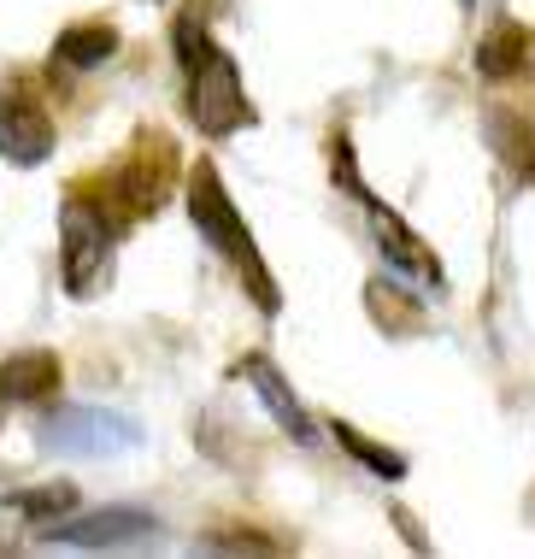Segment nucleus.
<instances>
[{
    "label": "nucleus",
    "mask_w": 535,
    "mask_h": 559,
    "mask_svg": "<svg viewBox=\"0 0 535 559\" xmlns=\"http://www.w3.org/2000/svg\"><path fill=\"white\" fill-rule=\"evenodd\" d=\"M36 436L48 453H66V460H112L142 442V425L124 413H106V406H54Z\"/></svg>",
    "instance_id": "6"
},
{
    "label": "nucleus",
    "mask_w": 535,
    "mask_h": 559,
    "mask_svg": "<svg viewBox=\"0 0 535 559\" xmlns=\"http://www.w3.org/2000/svg\"><path fill=\"white\" fill-rule=\"evenodd\" d=\"M530 53H535V36H530V29L524 24H495V29H488V36L477 41V71H483V78H524V71H530Z\"/></svg>",
    "instance_id": "11"
},
{
    "label": "nucleus",
    "mask_w": 535,
    "mask_h": 559,
    "mask_svg": "<svg viewBox=\"0 0 535 559\" xmlns=\"http://www.w3.org/2000/svg\"><path fill=\"white\" fill-rule=\"evenodd\" d=\"M201 548H218V554H277V542H259V536H206Z\"/></svg>",
    "instance_id": "16"
},
{
    "label": "nucleus",
    "mask_w": 535,
    "mask_h": 559,
    "mask_svg": "<svg viewBox=\"0 0 535 559\" xmlns=\"http://www.w3.org/2000/svg\"><path fill=\"white\" fill-rule=\"evenodd\" d=\"M171 189H177V147H171V135L147 130L124 154V165H112L106 177L88 183V201H95L100 213L112 218V230L124 236L142 218L159 213V206L171 201Z\"/></svg>",
    "instance_id": "3"
},
{
    "label": "nucleus",
    "mask_w": 535,
    "mask_h": 559,
    "mask_svg": "<svg viewBox=\"0 0 535 559\" xmlns=\"http://www.w3.org/2000/svg\"><path fill=\"white\" fill-rule=\"evenodd\" d=\"M36 531L54 548H130V542H147L159 531V519L142 507H100V512H76V519H48Z\"/></svg>",
    "instance_id": "7"
},
{
    "label": "nucleus",
    "mask_w": 535,
    "mask_h": 559,
    "mask_svg": "<svg viewBox=\"0 0 535 559\" xmlns=\"http://www.w3.org/2000/svg\"><path fill=\"white\" fill-rule=\"evenodd\" d=\"M330 177H335V183H342V189H347V194H354V201L365 206V218H371V230H377V241H382V260H389V265H401L406 277H418V283H430V289H441V260H436L430 248H424L418 236L406 230V218H401V213H389V206H382L377 194L359 183L354 147H347V135H342V130L330 135Z\"/></svg>",
    "instance_id": "4"
},
{
    "label": "nucleus",
    "mask_w": 535,
    "mask_h": 559,
    "mask_svg": "<svg viewBox=\"0 0 535 559\" xmlns=\"http://www.w3.org/2000/svg\"><path fill=\"white\" fill-rule=\"evenodd\" d=\"M112 53H118V29L106 24V19L66 24V29L54 36V59H59V66H71V71H95V66H106Z\"/></svg>",
    "instance_id": "12"
},
{
    "label": "nucleus",
    "mask_w": 535,
    "mask_h": 559,
    "mask_svg": "<svg viewBox=\"0 0 535 559\" xmlns=\"http://www.w3.org/2000/svg\"><path fill=\"white\" fill-rule=\"evenodd\" d=\"M54 118H48V107L41 100H29V95H19V88H7L0 95V159L7 165H41L54 154Z\"/></svg>",
    "instance_id": "8"
},
{
    "label": "nucleus",
    "mask_w": 535,
    "mask_h": 559,
    "mask_svg": "<svg viewBox=\"0 0 535 559\" xmlns=\"http://www.w3.org/2000/svg\"><path fill=\"white\" fill-rule=\"evenodd\" d=\"M112 218L100 213L95 201H88V189H71L66 206H59V277H66V289L76 300L95 295L106 260H112Z\"/></svg>",
    "instance_id": "5"
},
{
    "label": "nucleus",
    "mask_w": 535,
    "mask_h": 559,
    "mask_svg": "<svg viewBox=\"0 0 535 559\" xmlns=\"http://www.w3.org/2000/svg\"><path fill=\"white\" fill-rule=\"evenodd\" d=\"M171 41H177V66H182V107H189V124L201 130L206 142H224V135L248 130L259 112H253L248 88H241L236 59H229V48L206 29L201 12H182Z\"/></svg>",
    "instance_id": "1"
},
{
    "label": "nucleus",
    "mask_w": 535,
    "mask_h": 559,
    "mask_svg": "<svg viewBox=\"0 0 535 559\" xmlns=\"http://www.w3.org/2000/svg\"><path fill=\"white\" fill-rule=\"evenodd\" d=\"M59 354L48 347H29V354L0 359V401H48L59 389Z\"/></svg>",
    "instance_id": "10"
},
{
    "label": "nucleus",
    "mask_w": 535,
    "mask_h": 559,
    "mask_svg": "<svg viewBox=\"0 0 535 559\" xmlns=\"http://www.w3.org/2000/svg\"><path fill=\"white\" fill-rule=\"evenodd\" d=\"M182 206H189V224H194V230H201L212 248H218L224 260L236 265V277L248 283V295L259 300V312H283V289H277V277H271V265L259 260L248 218L236 213V201L224 194V177L212 171L206 159L189 171V194H182Z\"/></svg>",
    "instance_id": "2"
},
{
    "label": "nucleus",
    "mask_w": 535,
    "mask_h": 559,
    "mask_svg": "<svg viewBox=\"0 0 535 559\" xmlns=\"http://www.w3.org/2000/svg\"><path fill=\"white\" fill-rule=\"evenodd\" d=\"M7 507L24 512V519H36V524H48V519H66V512L76 507V489H71V483H41V489L7 495Z\"/></svg>",
    "instance_id": "15"
},
{
    "label": "nucleus",
    "mask_w": 535,
    "mask_h": 559,
    "mask_svg": "<svg viewBox=\"0 0 535 559\" xmlns=\"http://www.w3.org/2000/svg\"><path fill=\"white\" fill-rule=\"evenodd\" d=\"M471 7H477V0H465V12H471Z\"/></svg>",
    "instance_id": "17"
},
{
    "label": "nucleus",
    "mask_w": 535,
    "mask_h": 559,
    "mask_svg": "<svg viewBox=\"0 0 535 559\" xmlns=\"http://www.w3.org/2000/svg\"><path fill=\"white\" fill-rule=\"evenodd\" d=\"M488 142H495L500 159H507V171H518L524 183H535V124L530 118L488 112Z\"/></svg>",
    "instance_id": "13"
},
{
    "label": "nucleus",
    "mask_w": 535,
    "mask_h": 559,
    "mask_svg": "<svg viewBox=\"0 0 535 559\" xmlns=\"http://www.w3.org/2000/svg\"><path fill=\"white\" fill-rule=\"evenodd\" d=\"M241 377H248V383L259 389V401H265V413L277 418V425L288 430V442H300V448H312L318 442V425L312 418H306V406L295 401V389H288V377L271 366L265 354H248L241 359Z\"/></svg>",
    "instance_id": "9"
},
{
    "label": "nucleus",
    "mask_w": 535,
    "mask_h": 559,
    "mask_svg": "<svg viewBox=\"0 0 535 559\" xmlns=\"http://www.w3.org/2000/svg\"><path fill=\"white\" fill-rule=\"evenodd\" d=\"M330 436H335V442H342L347 453H354L365 472H377V477H389V483H401V477H406V453H394V448L371 442V436H359L354 425H342V418L330 425Z\"/></svg>",
    "instance_id": "14"
}]
</instances>
